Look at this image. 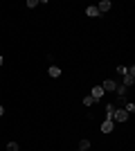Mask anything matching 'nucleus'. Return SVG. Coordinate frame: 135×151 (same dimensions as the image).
Listing matches in <instances>:
<instances>
[{"mask_svg":"<svg viewBox=\"0 0 135 151\" xmlns=\"http://www.w3.org/2000/svg\"><path fill=\"white\" fill-rule=\"evenodd\" d=\"M86 14H88L90 18H97V16H99V9H97V7L92 5V7H88V9H86Z\"/></svg>","mask_w":135,"mask_h":151,"instance_id":"6","label":"nucleus"},{"mask_svg":"<svg viewBox=\"0 0 135 151\" xmlns=\"http://www.w3.org/2000/svg\"><path fill=\"white\" fill-rule=\"evenodd\" d=\"M90 149V142L88 140H81V142H79V151H88Z\"/></svg>","mask_w":135,"mask_h":151,"instance_id":"10","label":"nucleus"},{"mask_svg":"<svg viewBox=\"0 0 135 151\" xmlns=\"http://www.w3.org/2000/svg\"><path fill=\"white\" fill-rule=\"evenodd\" d=\"M117 75H126V65H117Z\"/></svg>","mask_w":135,"mask_h":151,"instance_id":"14","label":"nucleus"},{"mask_svg":"<svg viewBox=\"0 0 135 151\" xmlns=\"http://www.w3.org/2000/svg\"><path fill=\"white\" fill-rule=\"evenodd\" d=\"M106 113H108V120H110V117H113V113H115V106H113V104H108V106H106Z\"/></svg>","mask_w":135,"mask_h":151,"instance_id":"11","label":"nucleus"},{"mask_svg":"<svg viewBox=\"0 0 135 151\" xmlns=\"http://www.w3.org/2000/svg\"><path fill=\"white\" fill-rule=\"evenodd\" d=\"M0 65H2V57H0Z\"/></svg>","mask_w":135,"mask_h":151,"instance_id":"17","label":"nucleus"},{"mask_svg":"<svg viewBox=\"0 0 135 151\" xmlns=\"http://www.w3.org/2000/svg\"><path fill=\"white\" fill-rule=\"evenodd\" d=\"M110 120H113V122H126V120H129V113H126L124 108H115V113H113Z\"/></svg>","mask_w":135,"mask_h":151,"instance_id":"1","label":"nucleus"},{"mask_svg":"<svg viewBox=\"0 0 135 151\" xmlns=\"http://www.w3.org/2000/svg\"><path fill=\"white\" fill-rule=\"evenodd\" d=\"M101 133H113V120H106L101 124Z\"/></svg>","mask_w":135,"mask_h":151,"instance_id":"5","label":"nucleus"},{"mask_svg":"<svg viewBox=\"0 0 135 151\" xmlns=\"http://www.w3.org/2000/svg\"><path fill=\"white\" fill-rule=\"evenodd\" d=\"M135 83V77L133 75H129V72H126V75H124V86H126V88H129V86H133Z\"/></svg>","mask_w":135,"mask_h":151,"instance_id":"7","label":"nucleus"},{"mask_svg":"<svg viewBox=\"0 0 135 151\" xmlns=\"http://www.w3.org/2000/svg\"><path fill=\"white\" fill-rule=\"evenodd\" d=\"M92 104H95V99H92L90 95H88V97H84V106H92Z\"/></svg>","mask_w":135,"mask_h":151,"instance_id":"12","label":"nucleus"},{"mask_svg":"<svg viewBox=\"0 0 135 151\" xmlns=\"http://www.w3.org/2000/svg\"><path fill=\"white\" fill-rule=\"evenodd\" d=\"M110 7H113L110 0H101V2L97 5V9H99V14H106V12H110Z\"/></svg>","mask_w":135,"mask_h":151,"instance_id":"2","label":"nucleus"},{"mask_svg":"<svg viewBox=\"0 0 135 151\" xmlns=\"http://www.w3.org/2000/svg\"><path fill=\"white\" fill-rule=\"evenodd\" d=\"M7 151H18V145H16V142H9V145H7Z\"/></svg>","mask_w":135,"mask_h":151,"instance_id":"13","label":"nucleus"},{"mask_svg":"<svg viewBox=\"0 0 135 151\" xmlns=\"http://www.w3.org/2000/svg\"><path fill=\"white\" fill-rule=\"evenodd\" d=\"M2 113H5V108H2V104H0V117H2Z\"/></svg>","mask_w":135,"mask_h":151,"instance_id":"16","label":"nucleus"},{"mask_svg":"<svg viewBox=\"0 0 135 151\" xmlns=\"http://www.w3.org/2000/svg\"><path fill=\"white\" fill-rule=\"evenodd\" d=\"M99 86L104 88V93H106V90H115V88H117V83L113 81V79H106V81H101Z\"/></svg>","mask_w":135,"mask_h":151,"instance_id":"3","label":"nucleus"},{"mask_svg":"<svg viewBox=\"0 0 135 151\" xmlns=\"http://www.w3.org/2000/svg\"><path fill=\"white\" fill-rule=\"evenodd\" d=\"M90 97L97 101L99 97H104V88H101V86H95V88H92V93H90Z\"/></svg>","mask_w":135,"mask_h":151,"instance_id":"4","label":"nucleus"},{"mask_svg":"<svg viewBox=\"0 0 135 151\" xmlns=\"http://www.w3.org/2000/svg\"><path fill=\"white\" fill-rule=\"evenodd\" d=\"M36 5H39V0H27V7H29V9H34Z\"/></svg>","mask_w":135,"mask_h":151,"instance_id":"15","label":"nucleus"},{"mask_svg":"<svg viewBox=\"0 0 135 151\" xmlns=\"http://www.w3.org/2000/svg\"><path fill=\"white\" fill-rule=\"evenodd\" d=\"M50 77H61V68H59V65H52L50 68Z\"/></svg>","mask_w":135,"mask_h":151,"instance_id":"9","label":"nucleus"},{"mask_svg":"<svg viewBox=\"0 0 135 151\" xmlns=\"http://www.w3.org/2000/svg\"><path fill=\"white\" fill-rule=\"evenodd\" d=\"M124 111H126V113H135V104H133V101H126V104H124Z\"/></svg>","mask_w":135,"mask_h":151,"instance_id":"8","label":"nucleus"}]
</instances>
